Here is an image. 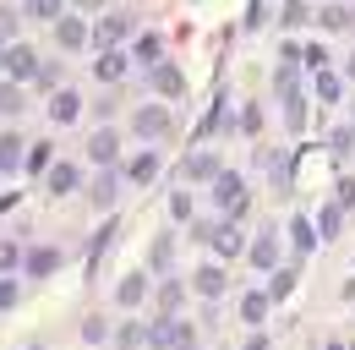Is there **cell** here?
I'll return each instance as SVG.
<instances>
[{"instance_id": "1", "label": "cell", "mask_w": 355, "mask_h": 350, "mask_svg": "<svg viewBox=\"0 0 355 350\" xmlns=\"http://www.w3.org/2000/svg\"><path fill=\"white\" fill-rule=\"evenodd\" d=\"M148 345H153V350H191V323H180V317H159V323L148 328Z\"/></svg>"}, {"instance_id": "2", "label": "cell", "mask_w": 355, "mask_h": 350, "mask_svg": "<svg viewBox=\"0 0 355 350\" xmlns=\"http://www.w3.org/2000/svg\"><path fill=\"white\" fill-rule=\"evenodd\" d=\"M214 203H219L224 214H230V224L246 214V192H241V175H230V170L214 175Z\"/></svg>"}, {"instance_id": "3", "label": "cell", "mask_w": 355, "mask_h": 350, "mask_svg": "<svg viewBox=\"0 0 355 350\" xmlns=\"http://www.w3.org/2000/svg\"><path fill=\"white\" fill-rule=\"evenodd\" d=\"M148 83H153L159 99H186V77H180V66H164V60H159V66L148 72Z\"/></svg>"}, {"instance_id": "4", "label": "cell", "mask_w": 355, "mask_h": 350, "mask_svg": "<svg viewBox=\"0 0 355 350\" xmlns=\"http://www.w3.org/2000/svg\"><path fill=\"white\" fill-rule=\"evenodd\" d=\"M126 28H132V22H126L121 11H110V17H98V22H93V44H98V49H115V44L126 39Z\"/></svg>"}, {"instance_id": "5", "label": "cell", "mask_w": 355, "mask_h": 350, "mask_svg": "<svg viewBox=\"0 0 355 350\" xmlns=\"http://www.w3.org/2000/svg\"><path fill=\"white\" fill-rule=\"evenodd\" d=\"M6 72L22 83V77H39V55L28 44H6Z\"/></svg>"}, {"instance_id": "6", "label": "cell", "mask_w": 355, "mask_h": 350, "mask_svg": "<svg viewBox=\"0 0 355 350\" xmlns=\"http://www.w3.org/2000/svg\"><path fill=\"white\" fill-rule=\"evenodd\" d=\"M170 131V110L164 104H142L137 110V137H164Z\"/></svg>"}, {"instance_id": "7", "label": "cell", "mask_w": 355, "mask_h": 350, "mask_svg": "<svg viewBox=\"0 0 355 350\" xmlns=\"http://www.w3.org/2000/svg\"><path fill=\"white\" fill-rule=\"evenodd\" d=\"M55 39H60V49H83V44L93 39V28L83 17H60V22H55Z\"/></svg>"}, {"instance_id": "8", "label": "cell", "mask_w": 355, "mask_h": 350, "mask_svg": "<svg viewBox=\"0 0 355 350\" xmlns=\"http://www.w3.org/2000/svg\"><path fill=\"white\" fill-rule=\"evenodd\" d=\"M208 241H214V252H219V258H235V252L246 247V241H241V230H235L230 219H224L219 230H208Z\"/></svg>"}, {"instance_id": "9", "label": "cell", "mask_w": 355, "mask_h": 350, "mask_svg": "<svg viewBox=\"0 0 355 350\" xmlns=\"http://www.w3.org/2000/svg\"><path fill=\"white\" fill-rule=\"evenodd\" d=\"M180 175H191V181H214L219 165H214V153H202V148H197V153H186V159H180Z\"/></svg>"}, {"instance_id": "10", "label": "cell", "mask_w": 355, "mask_h": 350, "mask_svg": "<svg viewBox=\"0 0 355 350\" xmlns=\"http://www.w3.org/2000/svg\"><path fill=\"white\" fill-rule=\"evenodd\" d=\"M115 153H121V137H115V131H93V142H88V159H93V165H110Z\"/></svg>"}, {"instance_id": "11", "label": "cell", "mask_w": 355, "mask_h": 350, "mask_svg": "<svg viewBox=\"0 0 355 350\" xmlns=\"http://www.w3.org/2000/svg\"><path fill=\"white\" fill-rule=\"evenodd\" d=\"M55 268H60V252H55V247H33V252H28V274H33V279H49Z\"/></svg>"}, {"instance_id": "12", "label": "cell", "mask_w": 355, "mask_h": 350, "mask_svg": "<svg viewBox=\"0 0 355 350\" xmlns=\"http://www.w3.org/2000/svg\"><path fill=\"white\" fill-rule=\"evenodd\" d=\"M93 72H98V83H121V77H126V55H121V49H104Z\"/></svg>"}, {"instance_id": "13", "label": "cell", "mask_w": 355, "mask_h": 350, "mask_svg": "<svg viewBox=\"0 0 355 350\" xmlns=\"http://www.w3.org/2000/svg\"><path fill=\"white\" fill-rule=\"evenodd\" d=\"M252 262H257V268H279V235H273V230L252 241Z\"/></svg>"}, {"instance_id": "14", "label": "cell", "mask_w": 355, "mask_h": 350, "mask_svg": "<svg viewBox=\"0 0 355 350\" xmlns=\"http://www.w3.org/2000/svg\"><path fill=\"white\" fill-rule=\"evenodd\" d=\"M44 186L55 192V197H60V192H77V165H49Z\"/></svg>"}, {"instance_id": "15", "label": "cell", "mask_w": 355, "mask_h": 350, "mask_svg": "<svg viewBox=\"0 0 355 350\" xmlns=\"http://www.w3.org/2000/svg\"><path fill=\"white\" fill-rule=\"evenodd\" d=\"M77 110H83V99H77L71 88H60V93L49 99V115H55V121H77Z\"/></svg>"}, {"instance_id": "16", "label": "cell", "mask_w": 355, "mask_h": 350, "mask_svg": "<svg viewBox=\"0 0 355 350\" xmlns=\"http://www.w3.org/2000/svg\"><path fill=\"white\" fill-rule=\"evenodd\" d=\"M159 175V153H137L132 165H126V181H137V186H148Z\"/></svg>"}, {"instance_id": "17", "label": "cell", "mask_w": 355, "mask_h": 350, "mask_svg": "<svg viewBox=\"0 0 355 350\" xmlns=\"http://www.w3.org/2000/svg\"><path fill=\"white\" fill-rule=\"evenodd\" d=\"M339 230H345V208H339V203H328V208L317 214V235H322V241H334Z\"/></svg>"}, {"instance_id": "18", "label": "cell", "mask_w": 355, "mask_h": 350, "mask_svg": "<svg viewBox=\"0 0 355 350\" xmlns=\"http://www.w3.org/2000/svg\"><path fill=\"white\" fill-rule=\"evenodd\" d=\"M202 296H224V268L219 262H208V268H197V279H191Z\"/></svg>"}, {"instance_id": "19", "label": "cell", "mask_w": 355, "mask_h": 350, "mask_svg": "<svg viewBox=\"0 0 355 350\" xmlns=\"http://www.w3.org/2000/svg\"><path fill=\"white\" fill-rule=\"evenodd\" d=\"M132 49H137V60H142V66H159V60H164V39H159V33H142Z\"/></svg>"}, {"instance_id": "20", "label": "cell", "mask_w": 355, "mask_h": 350, "mask_svg": "<svg viewBox=\"0 0 355 350\" xmlns=\"http://www.w3.org/2000/svg\"><path fill=\"white\" fill-rule=\"evenodd\" d=\"M115 296H121V306H137V301H142V296H148V279H142V274H126Z\"/></svg>"}, {"instance_id": "21", "label": "cell", "mask_w": 355, "mask_h": 350, "mask_svg": "<svg viewBox=\"0 0 355 350\" xmlns=\"http://www.w3.org/2000/svg\"><path fill=\"white\" fill-rule=\"evenodd\" d=\"M180 296H186V290H180L175 279H164V285H159V317H175V312H180Z\"/></svg>"}, {"instance_id": "22", "label": "cell", "mask_w": 355, "mask_h": 350, "mask_svg": "<svg viewBox=\"0 0 355 350\" xmlns=\"http://www.w3.org/2000/svg\"><path fill=\"white\" fill-rule=\"evenodd\" d=\"M66 0H28V17H39V22H60L66 11H60Z\"/></svg>"}, {"instance_id": "23", "label": "cell", "mask_w": 355, "mask_h": 350, "mask_svg": "<svg viewBox=\"0 0 355 350\" xmlns=\"http://www.w3.org/2000/svg\"><path fill=\"white\" fill-rule=\"evenodd\" d=\"M290 290H295V268H279V274H273V285H268V301H284Z\"/></svg>"}, {"instance_id": "24", "label": "cell", "mask_w": 355, "mask_h": 350, "mask_svg": "<svg viewBox=\"0 0 355 350\" xmlns=\"http://www.w3.org/2000/svg\"><path fill=\"white\" fill-rule=\"evenodd\" d=\"M273 93H279V99H295V93H301V88H295V66H279V72H273Z\"/></svg>"}, {"instance_id": "25", "label": "cell", "mask_w": 355, "mask_h": 350, "mask_svg": "<svg viewBox=\"0 0 355 350\" xmlns=\"http://www.w3.org/2000/svg\"><path fill=\"white\" fill-rule=\"evenodd\" d=\"M339 93H345V83H339L334 72H317V99H322V104H334Z\"/></svg>"}, {"instance_id": "26", "label": "cell", "mask_w": 355, "mask_h": 350, "mask_svg": "<svg viewBox=\"0 0 355 350\" xmlns=\"http://www.w3.org/2000/svg\"><path fill=\"white\" fill-rule=\"evenodd\" d=\"M290 241H295V247H301V252H311V247H317V241H322V235H317V230H311L306 219H295V224H290Z\"/></svg>"}, {"instance_id": "27", "label": "cell", "mask_w": 355, "mask_h": 350, "mask_svg": "<svg viewBox=\"0 0 355 350\" xmlns=\"http://www.w3.org/2000/svg\"><path fill=\"white\" fill-rule=\"evenodd\" d=\"M115 345H121V350H137V345H148V328H137V323H121Z\"/></svg>"}, {"instance_id": "28", "label": "cell", "mask_w": 355, "mask_h": 350, "mask_svg": "<svg viewBox=\"0 0 355 350\" xmlns=\"http://www.w3.org/2000/svg\"><path fill=\"white\" fill-rule=\"evenodd\" d=\"M170 258H175V235H159V241H153V268L164 274V268H170Z\"/></svg>"}, {"instance_id": "29", "label": "cell", "mask_w": 355, "mask_h": 350, "mask_svg": "<svg viewBox=\"0 0 355 350\" xmlns=\"http://www.w3.org/2000/svg\"><path fill=\"white\" fill-rule=\"evenodd\" d=\"M17 153H22V142H17L11 131H6V137H0V175H6L11 165H17Z\"/></svg>"}, {"instance_id": "30", "label": "cell", "mask_w": 355, "mask_h": 350, "mask_svg": "<svg viewBox=\"0 0 355 350\" xmlns=\"http://www.w3.org/2000/svg\"><path fill=\"white\" fill-rule=\"evenodd\" d=\"M268 306H273L268 296H246V301H241V312H246V323H263V317H268Z\"/></svg>"}, {"instance_id": "31", "label": "cell", "mask_w": 355, "mask_h": 350, "mask_svg": "<svg viewBox=\"0 0 355 350\" xmlns=\"http://www.w3.org/2000/svg\"><path fill=\"white\" fill-rule=\"evenodd\" d=\"M322 28H350V6H322Z\"/></svg>"}, {"instance_id": "32", "label": "cell", "mask_w": 355, "mask_h": 350, "mask_svg": "<svg viewBox=\"0 0 355 350\" xmlns=\"http://www.w3.org/2000/svg\"><path fill=\"white\" fill-rule=\"evenodd\" d=\"M284 115H290V131L306 126V104H301V93H295V99H284Z\"/></svg>"}, {"instance_id": "33", "label": "cell", "mask_w": 355, "mask_h": 350, "mask_svg": "<svg viewBox=\"0 0 355 350\" xmlns=\"http://www.w3.org/2000/svg\"><path fill=\"white\" fill-rule=\"evenodd\" d=\"M22 110V93L17 88H0V115H17Z\"/></svg>"}, {"instance_id": "34", "label": "cell", "mask_w": 355, "mask_h": 350, "mask_svg": "<svg viewBox=\"0 0 355 350\" xmlns=\"http://www.w3.org/2000/svg\"><path fill=\"white\" fill-rule=\"evenodd\" d=\"M11 33H17V11L0 6V44H11Z\"/></svg>"}, {"instance_id": "35", "label": "cell", "mask_w": 355, "mask_h": 350, "mask_svg": "<svg viewBox=\"0 0 355 350\" xmlns=\"http://www.w3.org/2000/svg\"><path fill=\"white\" fill-rule=\"evenodd\" d=\"M241 131H263V110H257V104L241 110Z\"/></svg>"}, {"instance_id": "36", "label": "cell", "mask_w": 355, "mask_h": 350, "mask_svg": "<svg viewBox=\"0 0 355 350\" xmlns=\"http://www.w3.org/2000/svg\"><path fill=\"white\" fill-rule=\"evenodd\" d=\"M110 197H115V181L98 175V181H93V203H110Z\"/></svg>"}, {"instance_id": "37", "label": "cell", "mask_w": 355, "mask_h": 350, "mask_svg": "<svg viewBox=\"0 0 355 350\" xmlns=\"http://www.w3.org/2000/svg\"><path fill=\"white\" fill-rule=\"evenodd\" d=\"M170 214H175V219H191V197H180V192H175V197H170Z\"/></svg>"}, {"instance_id": "38", "label": "cell", "mask_w": 355, "mask_h": 350, "mask_svg": "<svg viewBox=\"0 0 355 350\" xmlns=\"http://www.w3.org/2000/svg\"><path fill=\"white\" fill-rule=\"evenodd\" d=\"M6 306H17V285H11V279H0V312H6Z\"/></svg>"}, {"instance_id": "39", "label": "cell", "mask_w": 355, "mask_h": 350, "mask_svg": "<svg viewBox=\"0 0 355 350\" xmlns=\"http://www.w3.org/2000/svg\"><path fill=\"white\" fill-rule=\"evenodd\" d=\"M83 334H88V340H104L110 328H104V317H88V323H83Z\"/></svg>"}, {"instance_id": "40", "label": "cell", "mask_w": 355, "mask_h": 350, "mask_svg": "<svg viewBox=\"0 0 355 350\" xmlns=\"http://www.w3.org/2000/svg\"><path fill=\"white\" fill-rule=\"evenodd\" d=\"M339 208H355V181H339Z\"/></svg>"}, {"instance_id": "41", "label": "cell", "mask_w": 355, "mask_h": 350, "mask_svg": "<svg viewBox=\"0 0 355 350\" xmlns=\"http://www.w3.org/2000/svg\"><path fill=\"white\" fill-rule=\"evenodd\" d=\"M11 262H17V247H6V241H0V268H11Z\"/></svg>"}, {"instance_id": "42", "label": "cell", "mask_w": 355, "mask_h": 350, "mask_svg": "<svg viewBox=\"0 0 355 350\" xmlns=\"http://www.w3.org/2000/svg\"><path fill=\"white\" fill-rule=\"evenodd\" d=\"M246 350H268V340H263V334H257V340H252V345H246Z\"/></svg>"}, {"instance_id": "43", "label": "cell", "mask_w": 355, "mask_h": 350, "mask_svg": "<svg viewBox=\"0 0 355 350\" xmlns=\"http://www.w3.org/2000/svg\"><path fill=\"white\" fill-rule=\"evenodd\" d=\"M0 72H6V44H0Z\"/></svg>"}, {"instance_id": "44", "label": "cell", "mask_w": 355, "mask_h": 350, "mask_svg": "<svg viewBox=\"0 0 355 350\" xmlns=\"http://www.w3.org/2000/svg\"><path fill=\"white\" fill-rule=\"evenodd\" d=\"M77 6H88V11H93V6H98V0H77Z\"/></svg>"}, {"instance_id": "45", "label": "cell", "mask_w": 355, "mask_h": 350, "mask_svg": "<svg viewBox=\"0 0 355 350\" xmlns=\"http://www.w3.org/2000/svg\"><path fill=\"white\" fill-rule=\"evenodd\" d=\"M328 350H350V345H328Z\"/></svg>"}, {"instance_id": "46", "label": "cell", "mask_w": 355, "mask_h": 350, "mask_svg": "<svg viewBox=\"0 0 355 350\" xmlns=\"http://www.w3.org/2000/svg\"><path fill=\"white\" fill-rule=\"evenodd\" d=\"M350 77H355V60H350Z\"/></svg>"}, {"instance_id": "47", "label": "cell", "mask_w": 355, "mask_h": 350, "mask_svg": "<svg viewBox=\"0 0 355 350\" xmlns=\"http://www.w3.org/2000/svg\"><path fill=\"white\" fill-rule=\"evenodd\" d=\"M22 350H39V345H22Z\"/></svg>"}, {"instance_id": "48", "label": "cell", "mask_w": 355, "mask_h": 350, "mask_svg": "<svg viewBox=\"0 0 355 350\" xmlns=\"http://www.w3.org/2000/svg\"><path fill=\"white\" fill-rule=\"evenodd\" d=\"M350 137H355V126H350Z\"/></svg>"}, {"instance_id": "49", "label": "cell", "mask_w": 355, "mask_h": 350, "mask_svg": "<svg viewBox=\"0 0 355 350\" xmlns=\"http://www.w3.org/2000/svg\"><path fill=\"white\" fill-rule=\"evenodd\" d=\"M350 350H355V345H350Z\"/></svg>"}]
</instances>
